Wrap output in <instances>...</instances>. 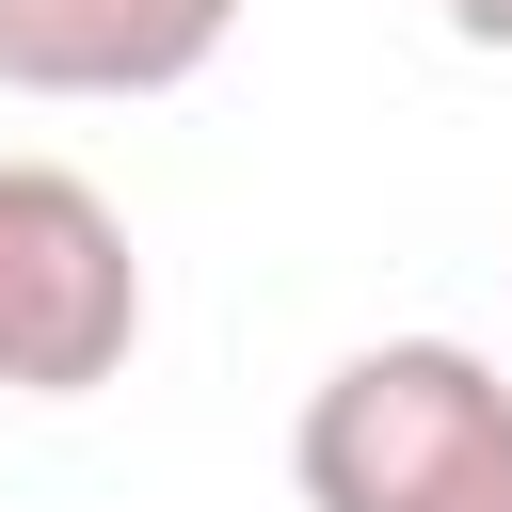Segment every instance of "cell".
<instances>
[{
  "label": "cell",
  "instance_id": "6da1fadb",
  "mask_svg": "<svg viewBox=\"0 0 512 512\" xmlns=\"http://www.w3.org/2000/svg\"><path fill=\"white\" fill-rule=\"evenodd\" d=\"M512 448V368L464 336H368L304 384L288 480L304 512H448L480 464Z\"/></svg>",
  "mask_w": 512,
  "mask_h": 512
},
{
  "label": "cell",
  "instance_id": "5b68a950",
  "mask_svg": "<svg viewBox=\"0 0 512 512\" xmlns=\"http://www.w3.org/2000/svg\"><path fill=\"white\" fill-rule=\"evenodd\" d=\"M448 512H512V448H496V464H480V480H464Z\"/></svg>",
  "mask_w": 512,
  "mask_h": 512
},
{
  "label": "cell",
  "instance_id": "3957f363",
  "mask_svg": "<svg viewBox=\"0 0 512 512\" xmlns=\"http://www.w3.org/2000/svg\"><path fill=\"white\" fill-rule=\"evenodd\" d=\"M224 32L240 0H0V96H176Z\"/></svg>",
  "mask_w": 512,
  "mask_h": 512
},
{
  "label": "cell",
  "instance_id": "7a4b0ae2",
  "mask_svg": "<svg viewBox=\"0 0 512 512\" xmlns=\"http://www.w3.org/2000/svg\"><path fill=\"white\" fill-rule=\"evenodd\" d=\"M144 352L128 208L64 160H0V400H96Z\"/></svg>",
  "mask_w": 512,
  "mask_h": 512
},
{
  "label": "cell",
  "instance_id": "277c9868",
  "mask_svg": "<svg viewBox=\"0 0 512 512\" xmlns=\"http://www.w3.org/2000/svg\"><path fill=\"white\" fill-rule=\"evenodd\" d=\"M432 16H448L464 48H512V0H432Z\"/></svg>",
  "mask_w": 512,
  "mask_h": 512
}]
</instances>
